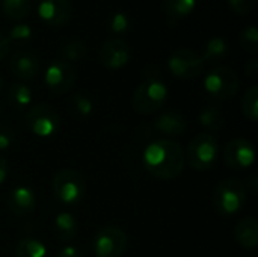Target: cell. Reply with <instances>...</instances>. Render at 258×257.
Listing matches in <instances>:
<instances>
[{
  "mask_svg": "<svg viewBox=\"0 0 258 257\" xmlns=\"http://www.w3.org/2000/svg\"><path fill=\"white\" fill-rule=\"evenodd\" d=\"M236 241L246 250H255L258 247V223L254 217L243 218L237 223L234 230Z\"/></svg>",
  "mask_w": 258,
  "mask_h": 257,
  "instance_id": "obj_18",
  "label": "cell"
},
{
  "mask_svg": "<svg viewBox=\"0 0 258 257\" xmlns=\"http://www.w3.org/2000/svg\"><path fill=\"white\" fill-rule=\"evenodd\" d=\"M24 121L27 129L38 138H51L60 129V115L47 103H38L30 108Z\"/></svg>",
  "mask_w": 258,
  "mask_h": 257,
  "instance_id": "obj_6",
  "label": "cell"
},
{
  "mask_svg": "<svg viewBox=\"0 0 258 257\" xmlns=\"http://www.w3.org/2000/svg\"><path fill=\"white\" fill-rule=\"evenodd\" d=\"M6 97H8V103L14 109L24 111L32 101V91H30V88L27 85L17 82V83H12L8 88Z\"/></svg>",
  "mask_w": 258,
  "mask_h": 257,
  "instance_id": "obj_19",
  "label": "cell"
},
{
  "mask_svg": "<svg viewBox=\"0 0 258 257\" xmlns=\"http://www.w3.org/2000/svg\"><path fill=\"white\" fill-rule=\"evenodd\" d=\"M246 201V188L237 179L222 180L213 194V203L221 215L230 217L237 214Z\"/></svg>",
  "mask_w": 258,
  "mask_h": 257,
  "instance_id": "obj_4",
  "label": "cell"
},
{
  "mask_svg": "<svg viewBox=\"0 0 258 257\" xmlns=\"http://www.w3.org/2000/svg\"><path fill=\"white\" fill-rule=\"evenodd\" d=\"M51 189L54 198L63 206H76L79 204L86 194V182L85 177L73 168L59 170L53 176Z\"/></svg>",
  "mask_w": 258,
  "mask_h": 257,
  "instance_id": "obj_2",
  "label": "cell"
},
{
  "mask_svg": "<svg viewBox=\"0 0 258 257\" xmlns=\"http://www.w3.org/2000/svg\"><path fill=\"white\" fill-rule=\"evenodd\" d=\"M44 82L50 92L62 95L73 88L76 82V70L70 62L63 59H56L47 67Z\"/></svg>",
  "mask_w": 258,
  "mask_h": 257,
  "instance_id": "obj_10",
  "label": "cell"
},
{
  "mask_svg": "<svg viewBox=\"0 0 258 257\" xmlns=\"http://www.w3.org/2000/svg\"><path fill=\"white\" fill-rule=\"evenodd\" d=\"M245 71H246V74H248L249 77L255 79V77L258 76V61L257 59H251V61L246 64V67H245Z\"/></svg>",
  "mask_w": 258,
  "mask_h": 257,
  "instance_id": "obj_34",
  "label": "cell"
},
{
  "mask_svg": "<svg viewBox=\"0 0 258 257\" xmlns=\"http://www.w3.org/2000/svg\"><path fill=\"white\" fill-rule=\"evenodd\" d=\"M169 71L178 79H194L198 77L204 70V61L201 55L190 48H178L168 59Z\"/></svg>",
  "mask_w": 258,
  "mask_h": 257,
  "instance_id": "obj_9",
  "label": "cell"
},
{
  "mask_svg": "<svg viewBox=\"0 0 258 257\" xmlns=\"http://www.w3.org/2000/svg\"><path fill=\"white\" fill-rule=\"evenodd\" d=\"M8 174H9V164L3 156H0V185L6 180Z\"/></svg>",
  "mask_w": 258,
  "mask_h": 257,
  "instance_id": "obj_36",
  "label": "cell"
},
{
  "mask_svg": "<svg viewBox=\"0 0 258 257\" xmlns=\"http://www.w3.org/2000/svg\"><path fill=\"white\" fill-rule=\"evenodd\" d=\"M109 29L113 33H125L130 29V18L125 12H115L109 20Z\"/></svg>",
  "mask_w": 258,
  "mask_h": 257,
  "instance_id": "obj_29",
  "label": "cell"
},
{
  "mask_svg": "<svg viewBox=\"0 0 258 257\" xmlns=\"http://www.w3.org/2000/svg\"><path fill=\"white\" fill-rule=\"evenodd\" d=\"M204 88L216 100L231 98L239 89L237 73L230 67H216L206 76Z\"/></svg>",
  "mask_w": 258,
  "mask_h": 257,
  "instance_id": "obj_8",
  "label": "cell"
},
{
  "mask_svg": "<svg viewBox=\"0 0 258 257\" xmlns=\"http://www.w3.org/2000/svg\"><path fill=\"white\" fill-rule=\"evenodd\" d=\"M9 47H11V44H9L8 38L0 32V61L5 59V56L9 53Z\"/></svg>",
  "mask_w": 258,
  "mask_h": 257,
  "instance_id": "obj_35",
  "label": "cell"
},
{
  "mask_svg": "<svg viewBox=\"0 0 258 257\" xmlns=\"http://www.w3.org/2000/svg\"><path fill=\"white\" fill-rule=\"evenodd\" d=\"M219 158V144L210 133L197 135L187 147V162L197 171L210 170Z\"/></svg>",
  "mask_w": 258,
  "mask_h": 257,
  "instance_id": "obj_5",
  "label": "cell"
},
{
  "mask_svg": "<svg viewBox=\"0 0 258 257\" xmlns=\"http://www.w3.org/2000/svg\"><path fill=\"white\" fill-rule=\"evenodd\" d=\"M68 111L73 117L85 120L92 114L94 105L89 97H86L83 94H76L68 100Z\"/></svg>",
  "mask_w": 258,
  "mask_h": 257,
  "instance_id": "obj_23",
  "label": "cell"
},
{
  "mask_svg": "<svg viewBox=\"0 0 258 257\" xmlns=\"http://www.w3.org/2000/svg\"><path fill=\"white\" fill-rule=\"evenodd\" d=\"M9 68L17 79L32 80L38 76L41 64H39V59L32 52L18 50L11 56Z\"/></svg>",
  "mask_w": 258,
  "mask_h": 257,
  "instance_id": "obj_14",
  "label": "cell"
},
{
  "mask_svg": "<svg viewBox=\"0 0 258 257\" xmlns=\"http://www.w3.org/2000/svg\"><path fill=\"white\" fill-rule=\"evenodd\" d=\"M56 257H85V256H83V253H82L79 248H76V247H73V245H67V247H63V248L57 253V256Z\"/></svg>",
  "mask_w": 258,
  "mask_h": 257,
  "instance_id": "obj_33",
  "label": "cell"
},
{
  "mask_svg": "<svg viewBox=\"0 0 258 257\" xmlns=\"http://www.w3.org/2000/svg\"><path fill=\"white\" fill-rule=\"evenodd\" d=\"M15 141V132L14 129L6 124V123H0V151L8 150Z\"/></svg>",
  "mask_w": 258,
  "mask_h": 257,
  "instance_id": "obj_31",
  "label": "cell"
},
{
  "mask_svg": "<svg viewBox=\"0 0 258 257\" xmlns=\"http://www.w3.org/2000/svg\"><path fill=\"white\" fill-rule=\"evenodd\" d=\"M200 121L210 130H219L224 126V115L216 106H207L200 114Z\"/></svg>",
  "mask_w": 258,
  "mask_h": 257,
  "instance_id": "obj_25",
  "label": "cell"
},
{
  "mask_svg": "<svg viewBox=\"0 0 258 257\" xmlns=\"http://www.w3.org/2000/svg\"><path fill=\"white\" fill-rule=\"evenodd\" d=\"M231 9L237 14H248L255 8L257 0H228Z\"/></svg>",
  "mask_w": 258,
  "mask_h": 257,
  "instance_id": "obj_32",
  "label": "cell"
},
{
  "mask_svg": "<svg viewBox=\"0 0 258 257\" xmlns=\"http://www.w3.org/2000/svg\"><path fill=\"white\" fill-rule=\"evenodd\" d=\"M6 38H8L9 44L26 45L32 39V27L26 23H18L14 27H11Z\"/></svg>",
  "mask_w": 258,
  "mask_h": 257,
  "instance_id": "obj_27",
  "label": "cell"
},
{
  "mask_svg": "<svg viewBox=\"0 0 258 257\" xmlns=\"http://www.w3.org/2000/svg\"><path fill=\"white\" fill-rule=\"evenodd\" d=\"M248 186H251V188H252V192H257V176H255V174L251 177V180H249Z\"/></svg>",
  "mask_w": 258,
  "mask_h": 257,
  "instance_id": "obj_37",
  "label": "cell"
},
{
  "mask_svg": "<svg viewBox=\"0 0 258 257\" xmlns=\"http://www.w3.org/2000/svg\"><path fill=\"white\" fill-rule=\"evenodd\" d=\"M53 232L60 242H71L77 238L79 221L71 212H60L54 217Z\"/></svg>",
  "mask_w": 258,
  "mask_h": 257,
  "instance_id": "obj_17",
  "label": "cell"
},
{
  "mask_svg": "<svg viewBox=\"0 0 258 257\" xmlns=\"http://www.w3.org/2000/svg\"><path fill=\"white\" fill-rule=\"evenodd\" d=\"M168 98V88L159 79H147L144 80L133 94V109L138 114L150 115L159 111Z\"/></svg>",
  "mask_w": 258,
  "mask_h": 257,
  "instance_id": "obj_3",
  "label": "cell"
},
{
  "mask_svg": "<svg viewBox=\"0 0 258 257\" xmlns=\"http://www.w3.org/2000/svg\"><path fill=\"white\" fill-rule=\"evenodd\" d=\"M15 257H47V248L38 239L24 238L15 247Z\"/></svg>",
  "mask_w": 258,
  "mask_h": 257,
  "instance_id": "obj_21",
  "label": "cell"
},
{
  "mask_svg": "<svg viewBox=\"0 0 258 257\" xmlns=\"http://www.w3.org/2000/svg\"><path fill=\"white\" fill-rule=\"evenodd\" d=\"M198 0H165V11L171 18L178 20L189 15L195 9Z\"/></svg>",
  "mask_w": 258,
  "mask_h": 257,
  "instance_id": "obj_24",
  "label": "cell"
},
{
  "mask_svg": "<svg viewBox=\"0 0 258 257\" xmlns=\"http://www.w3.org/2000/svg\"><path fill=\"white\" fill-rule=\"evenodd\" d=\"M2 89H3V79L0 77V91H2Z\"/></svg>",
  "mask_w": 258,
  "mask_h": 257,
  "instance_id": "obj_38",
  "label": "cell"
},
{
  "mask_svg": "<svg viewBox=\"0 0 258 257\" xmlns=\"http://www.w3.org/2000/svg\"><path fill=\"white\" fill-rule=\"evenodd\" d=\"M227 52H228L227 41L224 38L215 36V38H212V39H209L206 42L201 58H203L204 62H215V61L224 59Z\"/></svg>",
  "mask_w": 258,
  "mask_h": 257,
  "instance_id": "obj_20",
  "label": "cell"
},
{
  "mask_svg": "<svg viewBox=\"0 0 258 257\" xmlns=\"http://www.w3.org/2000/svg\"><path fill=\"white\" fill-rule=\"evenodd\" d=\"M130 59V47L119 38L107 39L100 48V61L106 68L119 70L127 65Z\"/></svg>",
  "mask_w": 258,
  "mask_h": 257,
  "instance_id": "obj_12",
  "label": "cell"
},
{
  "mask_svg": "<svg viewBox=\"0 0 258 257\" xmlns=\"http://www.w3.org/2000/svg\"><path fill=\"white\" fill-rule=\"evenodd\" d=\"M242 111L245 114V117L248 120H251L252 123H255L258 120V86H251L245 95H243V101H242Z\"/></svg>",
  "mask_w": 258,
  "mask_h": 257,
  "instance_id": "obj_26",
  "label": "cell"
},
{
  "mask_svg": "<svg viewBox=\"0 0 258 257\" xmlns=\"http://www.w3.org/2000/svg\"><path fill=\"white\" fill-rule=\"evenodd\" d=\"M127 235L122 229L106 226L100 229L92 239L95 257H121L127 250Z\"/></svg>",
  "mask_w": 258,
  "mask_h": 257,
  "instance_id": "obj_7",
  "label": "cell"
},
{
  "mask_svg": "<svg viewBox=\"0 0 258 257\" xmlns=\"http://www.w3.org/2000/svg\"><path fill=\"white\" fill-rule=\"evenodd\" d=\"M187 127V120L180 112L168 111L154 120V129L168 136H180Z\"/></svg>",
  "mask_w": 258,
  "mask_h": 257,
  "instance_id": "obj_16",
  "label": "cell"
},
{
  "mask_svg": "<svg viewBox=\"0 0 258 257\" xmlns=\"http://www.w3.org/2000/svg\"><path fill=\"white\" fill-rule=\"evenodd\" d=\"M257 158L255 147L251 141L237 138L224 147V159L233 170H246L254 165Z\"/></svg>",
  "mask_w": 258,
  "mask_h": 257,
  "instance_id": "obj_11",
  "label": "cell"
},
{
  "mask_svg": "<svg viewBox=\"0 0 258 257\" xmlns=\"http://www.w3.org/2000/svg\"><path fill=\"white\" fill-rule=\"evenodd\" d=\"M8 208L15 217H27L36 208V195L29 186H17L8 195Z\"/></svg>",
  "mask_w": 258,
  "mask_h": 257,
  "instance_id": "obj_15",
  "label": "cell"
},
{
  "mask_svg": "<svg viewBox=\"0 0 258 257\" xmlns=\"http://www.w3.org/2000/svg\"><path fill=\"white\" fill-rule=\"evenodd\" d=\"M240 41L243 47H246L249 52L255 53L258 50V29L255 26H248L240 33Z\"/></svg>",
  "mask_w": 258,
  "mask_h": 257,
  "instance_id": "obj_30",
  "label": "cell"
},
{
  "mask_svg": "<svg viewBox=\"0 0 258 257\" xmlns=\"http://www.w3.org/2000/svg\"><path fill=\"white\" fill-rule=\"evenodd\" d=\"M60 53L65 58L63 61H80V59H83L86 56L88 48H86V45L82 41L71 39V41H68V42L63 44Z\"/></svg>",
  "mask_w": 258,
  "mask_h": 257,
  "instance_id": "obj_28",
  "label": "cell"
},
{
  "mask_svg": "<svg viewBox=\"0 0 258 257\" xmlns=\"http://www.w3.org/2000/svg\"><path fill=\"white\" fill-rule=\"evenodd\" d=\"M142 164L153 177L172 180L183 173L186 156L178 142L171 139H157L144 150Z\"/></svg>",
  "mask_w": 258,
  "mask_h": 257,
  "instance_id": "obj_1",
  "label": "cell"
},
{
  "mask_svg": "<svg viewBox=\"0 0 258 257\" xmlns=\"http://www.w3.org/2000/svg\"><path fill=\"white\" fill-rule=\"evenodd\" d=\"M70 0H41L38 5L39 17L50 26H62L71 18Z\"/></svg>",
  "mask_w": 258,
  "mask_h": 257,
  "instance_id": "obj_13",
  "label": "cell"
},
{
  "mask_svg": "<svg viewBox=\"0 0 258 257\" xmlns=\"http://www.w3.org/2000/svg\"><path fill=\"white\" fill-rule=\"evenodd\" d=\"M2 9L11 20H23L30 14L32 0H2Z\"/></svg>",
  "mask_w": 258,
  "mask_h": 257,
  "instance_id": "obj_22",
  "label": "cell"
}]
</instances>
